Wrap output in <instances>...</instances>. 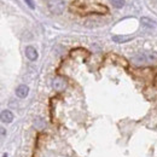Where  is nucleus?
Here are the masks:
<instances>
[{"label": "nucleus", "instance_id": "9b49d317", "mask_svg": "<svg viewBox=\"0 0 157 157\" xmlns=\"http://www.w3.org/2000/svg\"><path fill=\"white\" fill-rule=\"evenodd\" d=\"M24 1H25V2H27V4H28V6H29V7H30V9H34V7H35V6H34V4H33V1H32V0H24Z\"/></svg>", "mask_w": 157, "mask_h": 157}, {"label": "nucleus", "instance_id": "7ed1b4c3", "mask_svg": "<svg viewBox=\"0 0 157 157\" xmlns=\"http://www.w3.org/2000/svg\"><path fill=\"white\" fill-rule=\"evenodd\" d=\"M52 87L56 91H63L67 87V81L62 78H55L52 80Z\"/></svg>", "mask_w": 157, "mask_h": 157}, {"label": "nucleus", "instance_id": "0eeeda50", "mask_svg": "<svg viewBox=\"0 0 157 157\" xmlns=\"http://www.w3.org/2000/svg\"><path fill=\"white\" fill-rule=\"evenodd\" d=\"M140 22L146 28H155L156 27V22L154 20H151V18H149V17H141Z\"/></svg>", "mask_w": 157, "mask_h": 157}, {"label": "nucleus", "instance_id": "f03ea898", "mask_svg": "<svg viewBox=\"0 0 157 157\" xmlns=\"http://www.w3.org/2000/svg\"><path fill=\"white\" fill-rule=\"evenodd\" d=\"M47 6H48V10H50L51 13H53V15H62L64 12L65 4H64L63 0H48Z\"/></svg>", "mask_w": 157, "mask_h": 157}, {"label": "nucleus", "instance_id": "f257e3e1", "mask_svg": "<svg viewBox=\"0 0 157 157\" xmlns=\"http://www.w3.org/2000/svg\"><path fill=\"white\" fill-rule=\"evenodd\" d=\"M132 62L136 63L137 65H141L145 63H152V62H157V53L155 52H147V53H138L136 55Z\"/></svg>", "mask_w": 157, "mask_h": 157}, {"label": "nucleus", "instance_id": "39448f33", "mask_svg": "<svg viewBox=\"0 0 157 157\" xmlns=\"http://www.w3.org/2000/svg\"><path fill=\"white\" fill-rule=\"evenodd\" d=\"M28 93H29V88L25 85H21L16 88V96L20 98H25L28 96Z\"/></svg>", "mask_w": 157, "mask_h": 157}, {"label": "nucleus", "instance_id": "423d86ee", "mask_svg": "<svg viewBox=\"0 0 157 157\" xmlns=\"http://www.w3.org/2000/svg\"><path fill=\"white\" fill-rule=\"evenodd\" d=\"M1 121L5 123H11L13 121V114L10 110H2L1 111Z\"/></svg>", "mask_w": 157, "mask_h": 157}, {"label": "nucleus", "instance_id": "ddd939ff", "mask_svg": "<svg viewBox=\"0 0 157 157\" xmlns=\"http://www.w3.org/2000/svg\"><path fill=\"white\" fill-rule=\"evenodd\" d=\"M2 157H7V155H4V156H2Z\"/></svg>", "mask_w": 157, "mask_h": 157}, {"label": "nucleus", "instance_id": "9d476101", "mask_svg": "<svg viewBox=\"0 0 157 157\" xmlns=\"http://www.w3.org/2000/svg\"><path fill=\"white\" fill-rule=\"evenodd\" d=\"M34 124H35V127H38V128H42V127L45 126L44 121H42V120H41L40 117L35 118V121H34Z\"/></svg>", "mask_w": 157, "mask_h": 157}, {"label": "nucleus", "instance_id": "1a4fd4ad", "mask_svg": "<svg viewBox=\"0 0 157 157\" xmlns=\"http://www.w3.org/2000/svg\"><path fill=\"white\" fill-rule=\"evenodd\" d=\"M110 2H111L113 6L116 7V9H121V7H123V5H124V0H110Z\"/></svg>", "mask_w": 157, "mask_h": 157}, {"label": "nucleus", "instance_id": "6e6552de", "mask_svg": "<svg viewBox=\"0 0 157 157\" xmlns=\"http://www.w3.org/2000/svg\"><path fill=\"white\" fill-rule=\"evenodd\" d=\"M132 39H133V36H128V35H115V36H113V41H115L117 44L127 42V41H129Z\"/></svg>", "mask_w": 157, "mask_h": 157}, {"label": "nucleus", "instance_id": "f8f14e48", "mask_svg": "<svg viewBox=\"0 0 157 157\" xmlns=\"http://www.w3.org/2000/svg\"><path fill=\"white\" fill-rule=\"evenodd\" d=\"M1 134L5 136V129H4V128H1Z\"/></svg>", "mask_w": 157, "mask_h": 157}, {"label": "nucleus", "instance_id": "20e7f679", "mask_svg": "<svg viewBox=\"0 0 157 157\" xmlns=\"http://www.w3.org/2000/svg\"><path fill=\"white\" fill-rule=\"evenodd\" d=\"M25 56L30 60H36L38 58V51L33 46H27L25 47Z\"/></svg>", "mask_w": 157, "mask_h": 157}]
</instances>
